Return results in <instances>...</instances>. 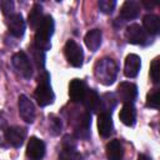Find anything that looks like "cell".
<instances>
[{"label":"cell","instance_id":"22","mask_svg":"<svg viewBox=\"0 0 160 160\" xmlns=\"http://www.w3.org/2000/svg\"><path fill=\"white\" fill-rule=\"evenodd\" d=\"M44 16H42V8L40 4H34L32 9L29 12L28 16V22L30 25L31 29H38V26L40 25V22L42 21Z\"/></svg>","mask_w":160,"mask_h":160},{"label":"cell","instance_id":"10","mask_svg":"<svg viewBox=\"0 0 160 160\" xmlns=\"http://www.w3.org/2000/svg\"><path fill=\"white\" fill-rule=\"evenodd\" d=\"M45 155V144L39 138L31 136L26 146V156L30 160H41Z\"/></svg>","mask_w":160,"mask_h":160},{"label":"cell","instance_id":"4","mask_svg":"<svg viewBox=\"0 0 160 160\" xmlns=\"http://www.w3.org/2000/svg\"><path fill=\"white\" fill-rule=\"evenodd\" d=\"M64 54L68 62L74 68H80L84 61V52L79 44L74 40H68L64 46Z\"/></svg>","mask_w":160,"mask_h":160},{"label":"cell","instance_id":"7","mask_svg":"<svg viewBox=\"0 0 160 160\" xmlns=\"http://www.w3.org/2000/svg\"><path fill=\"white\" fill-rule=\"evenodd\" d=\"M116 95H118V99L121 102H124V104H132V101L138 96V88L132 82L122 81V82L119 84V86L116 89Z\"/></svg>","mask_w":160,"mask_h":160},{"label":"cell","instance_id":"14","mask_svg":"<svg viewBox=\"0 0 160 160\" xmlns=\"http://www.w3.org/2000/svg\"><path fill=\"white\" fill-rule=\"evenodd\" d=\"M98 129H99V134L102 138H109L112 134V119L110 114L106 112H100L98 116Z\"/></svg>","mask_w":160,"mask_h":160},{"label":"cell","instance_id":"12","mask_svg":"<svg viewBox=\"0 0 160 160\" xmlns=\"http://www.w3.org/2000/svg\"><path fill=\"white\" fill-rule=\"evenodd\" d=\"M8 29L11 35L15 38H21L25 32V21L21 14H12L9 16L8 20Z\"/></svg>","mask_w":160,"mask_h":160},{"label":"cell","instance_id":"13","mask_svg":"<svg viewBox=\"0 0 160 160\" xmlns=\"http://www.w3.org/2000/svg\"><path fill=\"white\" fill-rule=\"evenodd\" d=\"M141 68V61L140 58L136 54H129L125 59L124 64V74L128 78H135L138 76L139 71Z\"/></svg>","mask_w":160,"mask_h":160},{"label":"cell","instance_id":"9","mask_svg":"<svg viewBox=\"0 0 160 160\" xmlns=\"http://www.w3.org/2000/svg\"><path fill=\"white\" fill-rule=\"evenodd\" d=\"M26 129L22 126H10L5 131V140L14 148H20L24 144Z\"/></svg>","mask_w":160,"mask_h":160},{"label":"cell","instance_id":"21","mask_svg":"<svg viewBox=\"0 0 160 160\" xmlns=\"http://www.w3.org/2000/svg\"><path fill=\"white\" fill-rule=\"evenodd\" d=\"M101 31L99 29H94V30H90L86 35H85V45L88 46L89 50L91 51H96L99 49V46L101 45Z\"/></svg>","mask_w":160,"mask_h":160},{"label":"cell","instance_id":"28","mask_svg":"<svg viewBox=\"0 0 160 160\" xmlns=\"http://www.w3.org/2000/svg\"><path fill=\"white\" fill-rule=\"evenodd\" d=\"M49 124H50V130H51L52 135H58V134H60V131H61V126H62V125H61V120H60L59 118L51 115V116L49 118Z\"/></svg>","mask_w":160,"mask_h":160},{"label":"cell","instance_id":"18","mask_svg":"<svg viewBox=\"0 0 160 160\" xmlns=\"http://www.w3.org/2000/svg\"><path fill=\"white\" fill-rule=\"evenodd\" d=\"M120 121L126 126H132L136 120V110L132 104H124L119 112Z\"/></svg>","mask_w":160,"mask_h":160},{"label":"cell","instance_id":"1","mask_svg":"<svg viewBox=\"0 0 160 160\" xmlns=\"http://www.w3.org/2000/svg\"><path fill=\"white\" fill-rule=\"evenodd\" d=\"M94 75L99 82L104 85H111L118 75V65L112 59L102 58L95 64Z\"/></svg>","mask_w":160,"mask_h":160},{"label":"cell","instance_id":"11","mask_svg":"<svg viewBox=\"0 0 160 160\" xmlns=\"http://www.w3.org/2000/svg\"><path fill=\"white\" fill-rule=\"evenodd\" d=\"M86 90L85 82L80 79H72L69 84V96L74 102H81Z\"/></svg>","mask_w":160,"mask_h":160},{"label":"cell","instance_id":"16","mask_svg":"<svg viewBox=\"0 0 160 160\" xmlns=\"http://www.w3.org/2000/svg\"><path fill=\"white\" fill-rule=\"evenodd\" d=\"M59 160H80V154L76 151V146L72 141L65 138L61 150L59 152Z\"/></svg>","mask_w":160,"mask_h":160},{"label":"cell","instance_id":"32","mask_svg":"<svg viewBox=\"0 0 160 160\" xmlns=\"http://www.w3.org/2000/svg\"><path fill=\"white\" fill-rule=\"evenodd\" d=\"M138 160H151L149 156H146V155H144V154H140L139 156H138Z\"/></svg>","mask_w":160,"mask_h":160},{"label":"cell","instance_id":"19","mask_svg":"<svg viewBox=\"0 0 160 160\" xmlns=\"http://www.w3.org/2000/svg\"><path fill=\"white\" fill-rule=\"evenodd\" d=\"M106 156L109 160H121L124 156V148L119 140H111L106 145Z\"/></svg>","mask_w":160,"mask_h":160},{"label":"cell","instance_id":"17","mask_svg":"<svg viewBox=\"0 0 160 160\" xmlns=\"http://www.w3.org/2000/svg\"><path fill=\"white\" fill-rule=\"evenodd\" d=\"M81 102L84 104V106L88 110V112H90V111H98L99 108H100V96H99V94L95 90L88 89Z\"/></svg>","mask_w":160,"mask_h":160},{"label":"cell","instance_id":"29","mask_svg":"<svg viewBox=\"0 0 160 160\" xmlns=\"http://www.w3.org/2000/svg\"><path fill=\"white\" fill-rule=\"evenodd\" d=\"M150 78L154 84L159 82V59L155 58L150 65Z\"/></svg>","mask_w":160,"mask_h":160},{"label":"cell","instance_id":"15","mask_svg":"<svg viewBox=\"0 0 160 160\" xmlns=\"http://www.w3.org/2000/svg\"><path fill=\"white\" fill-rule=\"evenodd\" d=\"M139 14H140V5L136 1L128 0L120 8V16L124 20H132L138 18Z\"/></svg>","mask_w":160,"mask_h":160},{"label":"cell","instance_id":"3","mask_svg":"<svg viewBox=\"0 0 160 160\" xmlns=\"http://www.w3.org/2000/svg\"><path fill=\"white\" fill-rule=\"evenodd\" d=\"M35 99L40 106H48L54 102L55 95L50 85V75L46 71H42L38 78V86L35 89Z\"/></svg>","mask_w":160,"mask_h":160},{"label":"cell","instance_id":"31","mask_svg":"<svg viewBox=\"0 0 160 160\" xmlns=\"http://www.w3.org/2000/svg\"><path fill=\"white\" fill-rule=\"evenodd\" d=\"M8 126H6V120L2 118V115L0 114V145H2V140L5 139V131H6Z\"/></svg>","mask_w":160,"mask_h":160},{"label":"cell","instance_id":"30","mask_svg":"<svg viewBox=\"0 0 160 160\" xmlns=\"http://www.w3.org/2000/svg\"><path fill=\"white\" fill-rule=\"evenodd\" d=\"M0 9L4 15H12L14 2L11 0H0Z\"/></svg>","mask_w":160,"mask_h":160},{"label":"cell","instance_id":"2","mask_svg":"<svg viewBox=\"0 0 160 160\" xmlns=\"http://www.w3.org/2000/svg\"><path fill=\"white\" fill-rule=\"evenodd\" d=\"M54 34V19L50 15H45L42 21L36 29L35 32V46L42 51H46L50 49L51 42L50 39Z\"/></svg>","mask_w":160,"mask_h":160},{"label":"cell","instance_id":"26","mask_svg":"<svg viewBox=\"0 0 160 160\" xmlns=\"http://www.w3.org/2000/svg\"><path fill=\"white\" fill-rule=\"evenodd\" d=\"M146 106L148 108H152V109H158L159 108V90L154 89L152 91H150L146 96Z\"/></svg>","mask_w":160,"mask_h":160},{"label":"cell","instance_id":"27","mask_svg":"<svg viewBox=\"0 0 160 160\" xmlns=\"http://www.w3.org/2000/svg\"><path fill=\"white\" fill-rule=\"evenodd\" d=\"M100 11H102L104 14H111L116 6V1L114 0H100L98 2Z\"/></svg>","mask_w":160,"mask_h":160},{"label":"cell","instance_id":"23","mask_svg":"<svg viewBox=\"0 0 160 160\" xmlns=\"http://www.w3.org/2000/svg\"><path fill=\"white\" fill-rule=\"evenodd\" d=\"M90 125H91V115L90 112H85L81 115L80 120H79V124L76 126V134L80 138H84L86 139L89 136V132H90Z\"/></svg>","mask_w":160,"mask_h":160},{"label":"cell","instance_id":"5","mask_svg":"<svg viewBox=\"0 0 160 160\" xmlns=\"http://www.w3.org/2000/svg\"><path fill=\"white\" fill-rule=\"evenodd\" d=\"M11 61H12V66L15 68V70L20 76H22L24 79H30L32 76L31 61L24 51H18L16 54H14Z\"/></svg>","mask_w":160,"mask_h":160},{"label":"cell","instance_id":"25","mask_svg":"<svg viewBox=\"0 0 160 160\" xmlns=\"http://www.w3.org/2000/svg\"><path fill=\"white\" fill-rule=\"evenodd\" d=\"M31 52H32V59H34L36 66L39 69H42L44 64H45V54H44V51L38 49L35 45H32L31 46Z\"/></svg>","mask_w":160,"mask_h":160},{"label":"cell","instance_id":"8","mask_svg":"<svg viewBox=\"0 0 160 160\" xmlns=\"http://www.w3.org/2000/svg\"><path fill=\"white\" fill-rule=\"evenodd\" d=\"M18 106H19V114H20L21 119L25 122L31 124L35 120V108H34V104L31 102V100L25 95H20Z\"/></svg>","mask_w":160,"mask_h":160},{"label":"cell","instance_id":"6","mask_svg":"<svg viewBox=\"0 0 160 160\" xmlns=\"http://www.w3.org/2000/svg\"><path fill=\"white\" fill-rule=\"evenodd\" d=\"M125 38L130 44H135V45H146V44H149L148 32L139 24L129 25L125 30Z\"/></svg>","mask_w":160,"mask_h":160},{"label":"cell","instance_id":"20","mask_svg":"<svg viewBox=\"0 0 160 160\" xmlns=\"http://www.w3.org/2000/svg\"><path fill=\"white\" fill-rule=\"evenodd\" d=\"M142 25H144L142 29L151 35H156L160 30V20L154 14H146L142 18Z\"/></svg>","mask_w":160,"mask_h":160},{"label":"cell","instance_id":"24","mask_svg":"<svg viewBox=\"0 0 160 160\" xmlns=\"http://www.w3.org/2000/svg\"><path fill=\"white\" fill-rule=\"evenodd\" d=\"M115 105H116V99L112 94H104L100 98V108L99 109H101V112L111 114Z\"/></svg>","mask_w":160,"mask_h":160}]
</instances>
